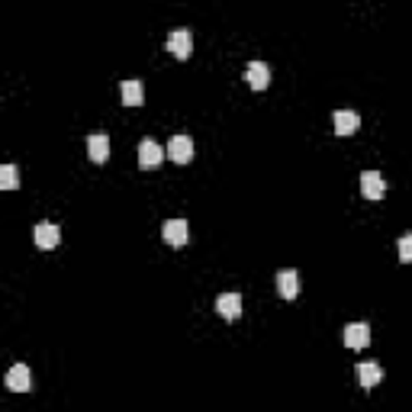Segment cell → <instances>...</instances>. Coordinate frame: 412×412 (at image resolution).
<instances>
[{
    "label": "cell",
    "instance_id": "obj_15",
    "mask_svg": "<svg viewBox=\"0 0 412 412\" xmlns=\"http://www.w3.org/2000/svg\"><path fill=\"white\" fill-rule=\"evenodd\" d=\"M277 293L284 300H293L300 293V277H296V270H280L277 274Z\"/></svg>",
    "mask_w": 412,
    "mask_h": 412
},
{
    "label": "cell",
    "instance_id": "obj_8",
    "mask_svg": "<svg viewBox=\"0 0 412 412\" xmlns=\"http://www.w3.org/2000/svg\"><path fill=\"white\" fill-rule=\"evenodd\" d=\"M33 238H36V245H39V248H45V252H49V248H55V245L61 242V229L55 226V222H39V226H36V232H33Z\"/></svg>",
    "mask_w": 412,
    "mask_h": 412
},
{
    "label": "cell",
    "instance_id": "obj_6",
    "mask_svg": "<svg viewBox=\"0 0 412 412\" xmlns=\"http://www.w3.org/2000/svg\"><path fill=\"white\" fill-rule=\"evenodd\" d=\"M161 236H165V242H168V245L181 248V245H187L190 232H187V222H184V219H168V222L161 226Z\"/></svg>",
    "mask_w": 412,
    "mask_h": 412
},
{
    "label": "cell",
    "instance_id": "obj_12",
    "mask_svg": "<svg viewBox=\"0 0 412 412\" xmlns=\"http://www.w3.org/2000/svg\"><path fill=\"white\" fill-rule=\"evenodd\" d=\"M119 93H123V103H126V107H142V100H145L142 81H132V77L119 84Z\"/></svg>",
    "mask_w": 412,
    "mask_h": 412
},
{
    "label": "cell",
    "instance_id": "obj_9",
    "mask_svg": "<svg viewBox=\"0 0 412 412\" xmlns=\"http://www.w3.org/2000/svg\"><path fill=\"white\" fill-rule=\"evenodd\" d=\"M216 310H219V316H222V319L236 322L238 316H242V296H238V293H222L216 300Z\"/></svg>",
    "mask_w": 412,
    "mask_h": 412
},
{
    "label": "cell",
    "instance_id": "obj_5",
    "mask_svg": "<svg viewBox=\"0 0 412 412\" xmlns=\"http://www.w3.org/2000/svg\"><path fill=\"white\" fill-rule=\"evenodd\" d=\"M332 126H335V135H354L361 129V116L354 109H335L332 113Z\"/></svg>",
    "mask_w": 412,
    "mask_h": 412
},
{
    "label": "cell",
    "instance_id": "obj_10",
    "mask_svg": "<svg viewBox=\"0 0 412 412\" xmlns=\"http://www.w3.org/2000/svg\"><path fill=\"white\" fill-rule=\"evenodd\" d=\"M345 345L348 348H367L370 345V326L367 322H351L345 328Z\"/></svg>",
    "mask_w": 412,
    "mask_h": 412
},
{
    "label": "cell",
    "instance_id": "obj_16",
    "mask_svg": "<svg viewBox=\"0 0 412 412\" xmlns=\"http://www.w3.org/2000/svg\"><path fill=\"white\" fill-rule=\"evenodd\" d=\"M0 187H3V190H17V187H20L17 165H3V168H0Z\"/></svg>",
    "mask_w": 412,
    "mask_h": 412
},
{
    "label": "cell",
    "instance_id": "obj_3",
    "mask_svg": "<svg viewBox=\"0 0 412 412\" xmlns=\"http://www.w3.org/2000/svg\"><path fill=\"white\" fill-rule=\"evenodd\" d=\"M168 158L177 165H190L194 161V139L190 135H174L168 142Z\"/></svg>",
    "mask_w": 412,
    "mask_h": 412
},
{
    "label": "cell",
    "instance_id": "obj_2",
    "mask_svg": "<svg viewBox=\"0 0 412 412\" xmlns=\"http://www.w3.org/2000/svg\"><path fill=\"white\" fill-rule=\"evenodd\" d=\"M168 52L174 55V59L187 61L190 55H194V36L187 33V29H174V33L168 36Z\"/></svg>",
    "mask_w": 412,
    "mask_h": 412
},
{
    "label": "cell",
    "instance_id": "obj_14",
    "mask_svg": "<svg viewBox=\"0 0 412 412\" xmlns=\"http://www.w3.org/2000/svg\"><path fill=\"white\" fill-rule=\"evenodd\" d=\"M87 155H91L93 165H103L109 158V139L107 135H91L87 139Z\"/></svg>",
    "mask_w": 412,
    "mask_h": 412
},
{
    "label": "cell",
    "instance_id": "obj_17",
    "mask_svg": "<svg viewBox=\"0 0 412 412\" xmlns=\"http://www.w3.org/2000/svg\"><path fill=\"white\" fill-rule=\"evenodd\" d=\"M399 261H403V264H412V232L399 238Z\"/></svg>",
    "mask_w": 412,
    "mask_h": 412
},
{
    "label": "cell",
    "instance_id": "obj_11",
    "mask_svg": "<svg viewBox=\"0 0 412 412\" xmlns=\"http://www.w3.org/2000/svg\"><path fill=\"white\" fill-rule=\"evenodd\" d=\"M245 77H248L252 91H264V87L270 84V68L264 65V61H252V65H248V71H245Z\"/></svg>",
    "mask_w": 412,
    "mask_h": 412
},
{
    "label": "cell",
    "instance_id": "obj_13",
    "mask_svg": "<svg viewBox=\"0 0 412 412\" xmlns=\"http://www.w3.org/2000/svg\"><path fill=\"white\" fill-rule=\"evenodd\" d=\"M380 377H383V370H380V364H374V361L358 364V383H361L364 390H374V387L380 383Z\"/></svg>",
    "mask_w": 412,
    "mask_h": 412
},
{
    "label": "cell",
    "instance_id": "obj_7",
    "mask_svg": "<svg viewBox=\"0 0 412 412\" xmlns=\"http://www.w3.org/2000/svg\"><path fill=\"white\" fill-rule=\"evenodd\" d=\"M361 194L367 200H380V197L387 194V181L377 174V171H364L361 174Z\"/></svg>",
    "mask_w": 412,
    "mask_h": 412
},
{
    "label": "cell",
    "instance_id": "obj_1",
    "mask_svg": "<svg viewBox=\"0 0 412 412\" xmlns=\"http://www.w3.org/2000/svg\"><path fill=\"white\" fill-rule=\"evenodd\" d=\"M165 155H168V148H161L155 139H142V142H139V168L142 171L158 168L161 161H165Z\"/></svg>",
    "mask_w": 412,
    "mask_h": 412
},
{
    "label": "cell",
    "instance_id": "obj_4",
    "mask_svg": "<svg viewBox=\"0 0 412 412\" xmlns=\"http://www.w3.org/2000/svg\"><path fill=\"white\" fill-rule=\"evenodd\" d=\"M7 390H13V393H29L33 390V374H29L26 364H13L7 370Z\"/></svg>",
    "mask_w": 412,
    "mask_h": 412
}]
</instances>
